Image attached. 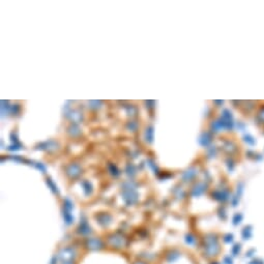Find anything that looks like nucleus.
I'll return each mask as SVG.
<instances>
[{
    "label": "nucleus",
    "mask_w": 264,
    "mask_h": 264,
    "mask_svg": "<svg viewBox=\"0 0 264 264\" xmlns=\"http://www.w3.org/2000/svg\"><path fill=\"white\" fill-rule=\"evenodd\" d=\"M249 264H264V260L260 259V258H255V259L252 260Z\"/></svg>",
    "instance_id": "f257e3e1"
}]
</instances>
